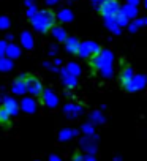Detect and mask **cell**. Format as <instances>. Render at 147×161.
Instances as JSON below:
<instances>
[{
  "mask_svg": "<svg viewBox=\"0 0 147 161\" xmlns=\"http://www.w3.org/2000/svg\"><path fill=\"white\" fill-rule=\"evenodd\" d=\"M24 89L27 90V93L33 95V97H40L43 93V82L33 74H25L24 77Z\"/></svg>",
  "mask_w": 147,
  "mask_h": 161,
  "instance_id": "obj_2",
  "label": "cell"
},
{
  "mask_svg": "<svg viewBox=\"0 0 147 161\" xmlns=\"http://www.w3.org/2000/svg\"><path fill=\"white\" fill-rule=\"evenodd\" d=\"M11 111L7 106H0V125H10L11 122Z\"/></svg>",
  "mask_w": 147,
  "mask_h": 161,
  "instance_id": "obj_4",
  "label": "cell"
},
{
  "mask_svg": "<svg viewBox=\"0 0 147 161\" xmlns=\"http://www.w3.org/2000/svg\"><path fill=\"white\" fill-rule=\"evenodd\" d=\"M119 82L120 87L127 92L134 90V71L130 65H123L120 68V74H119Z\"/></svg>",
  "mask_w": 147,
  "mask_h": 161,
  "instance_id": "obj_1",
  "label": "cell"
},
{
  "mask_svg": "<svg viewBox=\"0 0 147 161\" xmlns=\"http://www.w3.org/2000/svg\"><path fill=\"white\" fill-rule=\"evenodd\" d=\"M100 14L105 16V18H114L119 14L120 8H119V2L117 0H105V2L100 5L98 8Z\"/></svg>",
  "mask_w": 147,
  "mask_h": 161,
  "instance_id": "obj_3",
  "label": "cell"
}]
</instances>
